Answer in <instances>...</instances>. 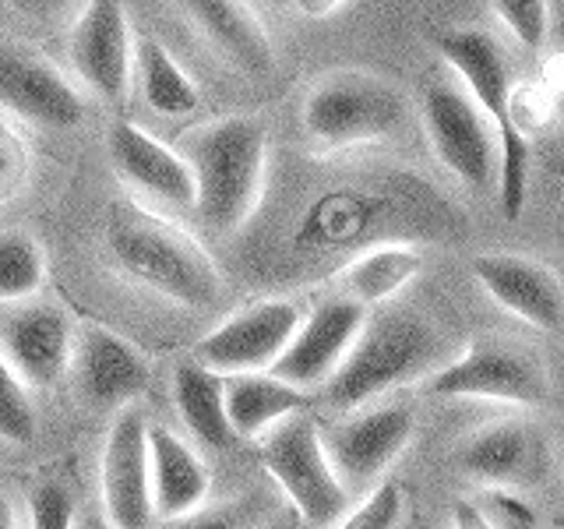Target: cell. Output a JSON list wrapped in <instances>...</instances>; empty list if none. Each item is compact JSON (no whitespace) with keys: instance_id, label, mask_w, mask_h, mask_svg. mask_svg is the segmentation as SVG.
<instances>
[{"instance_id":"cell-1","label":"cell","mask_w":564,"mask_h":529,"mask_svg":"<svg viewBox=\"0 0 564 529\" xmlns=\"http://www.w3.org/2000/svg\"><path fill=\"white\" fill-rule=\"evenodd\" d=\"M452 357L455 349L448 343V332L431 314L388 307L367 317L339 375L322 388V402L335 413H352L392 388L427 381Z\"/></svg>"},{"instance_id":"cell-2","label":"cell","mask_w":564,"mask_h":529,"mask_svg":"<svg viewBox=\"0 0 564 529\" xmlns=\"http://www.w3.org/2000/svg\"><path fill=\"white\" fill-rule=\"evenodd\" d=\"M106 255L123 279L181 307H208L223 293V276L205 247L138 202L110 208Z\"/></svg>"},{"instance_id":"cell-3","label":"cell","mask_w":564,"mask_h":529,"mask_svg":"<svg viewBox=\"0 0 564 529\" xmlns=\"http://www.w3.org/2000/svg\"><path fill=\"white\" fill-rule=\"evenodd\" d=\"M184 159L198 181L194 212L216 234H237L264 194L269 134L254 117H223L184 138Z\"/></svg>"},{"instance_id":"cell-4","label":"cell","mask_w":564,"mask_h":529,"mask_svg":"<svg viewBox=\"0 0 564 529\" xmlns=\"http://www.w3.org/2000/svg\"><path fill=\"white\" fill-rule=\"evenodd\" d=\"M441 57L458 78L466 82L476 106L490 117L498 131V184H501V212L516 223L525 208V176H529V141L516 123L511 99H516V78H511V61L484 29H452L437 35Z\"/></svg>"},{"instance_id":"cell-5","label":"cell","mask_w":564,"mask_h":529,"mask_svg":"<svg viewBox=\"0 0 564 529\" xmlns=\"http://www.w3.org/2000/svg\"><path fill=\"white\" fill-rule=\"evenodd\" d=\"M258 455L307 529H335L352 508V494L335 473L322 441V423L314 417L296 413L282 420L261 438Z\"/></svg>"},{"instance_id":"cell-6","label":"cell","mask_w":564,"mask_h":529,"mask_svg":"<svg viewBox=\"0 0 564 529\" xmlns=\"http://www.w3.org/2000/svg\"><path fill=\"white\" fill-rule=\"evenodd\" d=\"M423 388L437 399H484L540 410L551 399V370L533 346L490 335L466 343Z\"/></svg>"},{"instance_id":"cell-7","label":"cell","mask_w":564,"mask_h":529,"mask_svg":"<svg viewBox=\"0 0 564 529\" xmlns=\"http://www.w3.org/2000/svg\"><path fill=\"white\" fill-rule=\"evenodd\" d=\"M405 120V102L381 78L343 71L328 75L304 99V131L317 149H352L392 138Z\"/></svg>"},{"instance_id":"cell-8","label":"cell","mask_w":564,"mask_h":529,"mask_svg":"<svg viewBox=\"0 0 564 529\" xmlns=\"http://www.w3.org/2000/svg\"><path fill=\"white\" fill-rule=\"evenodd\" d=\"M416 417L402 402H370L352 413H339L322 428L325 452L335 473L352 494V501L367 498L388 481V469L410 449Z\"/></svg>"},{"instance_id":"cell-9","label":"cell","mask_w":564,"mask_h":529,"mask_svg":"<svg viewBox=\"0 0 564 529\" xmlns=\"http://www.w3.org/2000/svg\"><path fill=\"white\" fill-rule=\"evenodd\" d=\"M455 469L484 490L529 494L551 481L554 445L540 423L525 417L494 420L469 431L452 449Z\"/></svg>"},{"instance_id":"cell-10","label":"cell","mask_w":564,"mask_h":529,"mask_svg":"<svg viewBox=\"0 0 564 529\" xmlns=\"http://www.w3.org/2000/svg\"><path fill=\"white\" fill-rule=\"evenodd\" d=\"M423 131L455 181L473 191H484L498 173V131L490 117L476 106L469 88H458L452 78H434L423 88Z\"/></svg>"},{"instance_id":"cell-11","label":"cell","mask_w":564,"mask_h":529,"mask_svg":"<svg viewBox=\"0 0 564 529\" xmlns=\"http://www.w3.org/2000/svg\"><path fill=\"white\" fill-rule=\"evenodd\" d=\"M300 325H304V311L293 300H258L198 339L194 360L223 378L264 375L282 360Z\"/></svg>"},{"instance_id":"cell-12","label":"cell","mask_w":564,"mask_h":529,"mask_svg":"<svg viewBox=\"0 0 564 529\" xmlns=\"http://www.w3.org/2000/svg\"><path fill=\"white\" fill-rule=\"evenodd\" d=\"M149 431L152 423L134 406L120 410L106 431L99 481L106 519L117 529H155Z\"/></svg>"},{"instance_id":"cell-13","label":"cell","mask_w":564,"mask_h":529,"mask_svg":"<svg viewBox=\"0 0 564 529\" xmlns=\"http://www.w3.org/2000/svg\"><path fill=\"white\" fill-rule=\"evenodd\" d=\"M75 322L61 304L25 300L0 311V353L32 388H53L75 367Z\"/></svg>"},{"instance_id":"cell-14","label":"cell","mask_w":564,"mask_h":529,"mask_svg":"<svg viewBox=\"0 0 564 529\" xmlns=\"http://www.w3.org/2000/svg\"><path fill=\"white\" fill-rule=\"evenodd\" d=\"M367 317L370 311L352 304L346 296H332L325 304H317L304 317V325L293 335V343L282 353V360L272 367V375L290 381L300 392H322V388L339 375L352 343L360 339Z\"/></svg>"},{"instance_id":"cell-15","label":"cell","mask_w":564,"mask_h":529,"mask_svg":"<svg viewBox=\"0 0 564 529\" xmlns=\"http://www.w3.org/2000/svg\"><path fill=\"white\" fill-rule=\"evenodd\" d=\"M75 75L96 99L120 106L131 85V32L120 0H88L67 35Z\"/></svg>"},{"instance_id":"cell-16","label":"cell","mask_w":564,"mask_h":529,"mask_svg":"<svg viewBox=\"0 0 564 529\" xmlns=\"http://www.w3.org/2000/svg\"><path fill=\"white\" fill-rule=\"evenodd\" d=\"M0 110L46 131H70L85 120L78 88L50 61L11 43H0Z\"/></svg>"},{"instance_id":"cell-17","label":"cell","mask_w":564,"mask_h":529,"mask_svg":"<svg viewBox=\"0 0 564 529\" xmlns=\"http://www.w3.org/2000/svg\"><path fill=\"white\" fill-rule=\"evenodd\" d=\"M473 279L494 304L519 317L522 325L536 332L564 328V279L551 264L525 255L494 251L473 258Z\"/></svg>"},{"instance_id":"cell-18","label":"cell","mask_w":564,"mask_h":529,"mask_svg":"<svg viewBox=\"0 0 564 529\" xmlns=\"http://www.w3.org/2000/svg\"><path fill=\"white\" fill-rule=\"evenodd\" d=\"M187 25L223 64L243 78H269L275 67L272 35L251 0H173Z\"/></svg>"},{"instance_id":"cell-19","label":"cell","mask_w":564,"mask_h":529,"mask_svg":"<svg viewBox=\"0 0 564 529\" xmlns=\"http://www.w3.org/2000/svg\"><path fill=\"white\" fill-rule=\"evenodd\" d=\"M78 392L96 410H128L152 385L149 357L110 328H85L75 346Z\"/></svg>"},{"instance_id":"cell-20","label":"cell","mask_w":564,"mask_h":529,"mask_svg":"<svg viewBox=\"0 0 564 529\" xmlns=\"http://www.w3.org/2000/svg\"><path fill=\"white\" fill-rule=\"evenodd\" d=\"M106 149H110L113 170L123 176V184L173 208L198 205V181H194V170L184 152L163 145L149 131H141L138 123L117 120L110 138H106Z\"/></svg>"},{"instance_id":"cell-21","label":"cell","mask_w":564,"mask_h":529,"mask_svg":"<svg viewBox=\"0 0 564 529\" xmlns=\"http://www.w3.org/2000/svg\"><path fill=\"white\" fill-rule=\"evenodd\" d=\"M149 452H152V501L159 522L184 519L202 505H208L212 473L205 466V458L181 434L163 428V423H152Z\"/></svg>"},{"instance_id":"cell-22","label":"cell","mask_w":564,"mask_h":529,"mask_svg":"<svg viewBox=\"0 0 564 529\" xmlns=\"http://www.w3.org/2000/svg\"><path fill=\"white\" fill-rule=\"evenodd\" d=\"M173 406L181 413L187 434L208 452H226L237 445L234 423L226 410V378L202 367L198 360H184L173 370Z\"/></svg>"},{"instance_id":"cell-23","label":"cell","mask_w":564,"mask_h":529,"mask_svg":"<svg viewBox=\"0 0 564 529\" xmlns=\"http://www.w3.org/2000/svg\"><path fill=\"white\" fill-rule=\"evenodd\" d=\"M311 402H314L311 392H300L290 381L275 378L272 370L226 378V410H229V423H234V434L240 441H261L282 420L307 413Z\"/></svg>"},{"instance_id":"cell-24","label":"cell","mask_w":564,"mask_h":529,"mask_svg":"<svg viewBox=\"0 0 564 529\" xmlns=\"http://www.w3.org/2000/svg\"><path fill=\"white\" fill-rule=\"evenodd\" d=\"M423 272V255L410 244H381L335 272V290L360 307H378Z\"/></svg>"},{"instance_id":"cell-25","label":"cell","mask_w":564,"mask_h":529,"mask_svg":"<svg viewBox=\"0 0 564 529\" xmlns=\"http://www.w3.org/2000/svg\"><path fill=\"white\" fill-rule=\"evenodd\" d=\"M134 61H138V78H141V96L152 106L159 117H187L198 110V88L184 75V67L176 64L166 46L152 40V35H141L134 46Z\"/></svg>"},{"instance_id":"cell-26","label":"cell","mask_w":564,"mask_h":529,"mask_svg":"<svg viewBox=\"0 0 564 529\" xmlns=\"http://www.w3.org/2000/svg\"><path fill=\"white\" fill-rule=\"evenodd\" d=\"M46 282V255L43 244L25 229H4L0 234V307L25 304Z\"/></svg>"},{"instance_id":"cell-27","label":"cell","mask_w":564,"mask_h":529,"mask_svg":"<svg viewBox=\"0 0 564 529\" xmlns=\"http://www.w3.org/2000/svg\"><path fill=\"white\" fill-rule=\"evenodd\" d=\"M279 501L269 490L251 487L234 498H223L216 505H202L198 511H191L184 519H170L155 529H264L275 519Z\"/></svg>"},{"instance_id":"cell-28","label":"cell","mask_w":564,"mask_h":529,"mask_svg":"<svg viewBox=\"0 0 564 529\" xmlns=\"http://www.w3.org/2000/svg\"><path fill=\"white\" fill-rule=\"evenodd\" d=\"M35 438V406L29 399V385L0 353V441L29 445Z\"/></svg>"},{"instance_id":"cell-29","label":"cell","mask_w":564,"mask_h":529,"mask_svg":"<svg viewBox=\"0 0 564 529\" xmlns=\"http://www.w3.org/2000/svg\"><path fill=\"white\" fill-rule=\"evenodd\" d=\"M405 519V490L399 481H384L378 490L360 498L335 529H399Z\"/></svg>"},{"instance_id":"cell-30","label":"cell","mask_w":564,"mask_h":529,"mask_svg":"<svg viewBox=\"0 0 564 529\" xmlns=\"http://www.w3.org/2000/svg\"><path fill=\"white\" fill-rule=\"evenodd\" d=\"M75 494L61 481H40L29 494V529H78Z\"/></svg>"},{"instance_id":"cell-31","label":"cell","mask_w":564,"mask_h":529,"mask_svg":"<svg viewBox=\"0 0 564 529\" xmlns=\"http://www.w3.org/2000/svg\"><path fill=\"white\" fill-rule=\"evenodd\" d=\"M490 8L525 50H540L546 43V29H551L546 0H490Z\"/></svg>"},{"instance_id":"cell-32","label":"cell","mask_w":564,"mask_h":529,"mask_svg":"<svg viewBox=\"0 0 564 529\" xmlns=\"http://www.w3.org/2000/svg\"><path fill=\"white\" fill-rule=\"evenodd\" d=\"M32 176V152L11 123L0 117V205L14 202L29 187Z\"/></svg>"},{"instance_id":"cell-33","label":"cell","mask_w":564,"mask_h":529,"mask_svg":"<svg viewBox=\"0 0 564 529\" xmlns=\"http://www.w3.org/2000/svg\"><path fill=\"white\" fill-rule=\"evenodd\" d=\"M484 508L494 522V529H540L536 511L522 501V494L508 490H487Z\"/></svg>"},{"instance_id":"cell-34","label":"cell","mask_w":564,"mask_h":529,"mask_svg":"<svg viewBox=\"0 0 564 529\" xmlns=\"http://www.w3.org/2000/svg\"><path fill=\"white\" fill-rule=\"evenodd\" d=\"M452 529H494V522H490L487 508L480 501H455Z\"/></svg>"},{"instance_id":"cell-35","label":"cell","mask_w":564,"mask_h":529,"mask_svg":"<svg viewBox=\"0 0 564 529\" xmlns=\"http://www.w3.org/2000/svg\"><path fill=\"white\" fill-rule=\"evenodd\" d=\"M293 4H296L300 14H307V18H325L335 8H343L346 0H293Z\"/></svg>"},{"instance_id":"cell-36","label":"cell","mask_w":564,"mask_h":529,"mask_svg":"<svg viewBox=\"0 0 564 529\" xmlns=\"http://www.w3.org/2000/svg\"><path fill=\"white\" fill-rule=\"evenodd\" d=\"M8 4L25 14H50V11H57L64 0H8Z\"/></svg>"},{"instance_id":"cell-37","label":"cell","mask_w":564,"mask_h":529,"mask_svg":"<svg viewBox=\"0 0 564 529\" xmlns=\"http://www.w3.org/2000/svg\"><path fill=\"white\" fill-rule=\"evenodd\" d=\"M0 529H22L18 526V511H14V501L4 484H0Z\"/></svg>"},{"instance_id":"cell-38","label":"cell","mask_w":564,"mask_h":529,"mask_svg":"<svg viewBox=\"0 0 564 529\" xmlns=\"http://www.w3.org/2000/svg\"><path fill=\"white\" fill-rule=\"evenodd\" d=\"M78 529H117L110 519H106V516H85L82 522H78Z\"/></svg>"}]
</instances>
